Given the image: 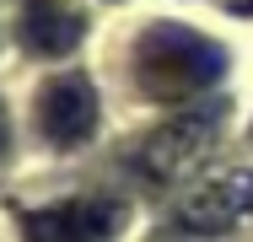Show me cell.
<instances>
[{
  "instance_id": "1",
  "label": "cell",
  "mask_w": 253,
  "mask_h": 242,
  "mask_svg": "<svg viewBox=\"0 0 253 242\" xmlns=\"http://www.w3.org/2000/svg\"><path fill=\"white\" fill-rule=\"evenodd\" d=\"M129 70H135V86L151 102H194L200 92H210L221 81L226 48L194 27L151 22L129 48Z\"/></svg>"
},
{
  "instance_id": "2",
  "label": "cell",
  "mask_w": 253,
  "mask_h": 242,
  "mask_svg": "<svg viewBox=\"0 0 253 242\" xmlns=\"http://www.w3.org/2000/svg\"><path fill=\"white\" fill-rule=\"evenodd\" d=\"M221 108H183V113H172L167 124H156L151 135L140 140V167L162 178V183H172V178H183V172H194L205 156H210V145L221 135Z\"/></svg>"
},
{
  "instance_id": "3",
  "label": "cell",
  "mask_w": 253,
  "mask_h": 242,
  "mask_svg": "<svg viewBox=\"0 0 253 242\" xmlns=\"http://www.w3.org/2000/svg\"><path fill=\"white\" fill-rule=\"evenodd\" d=\"M33 119H38V135L49 145H59V151L86 145L97 135V92H92V81L86 76H54L38 92Z\"/></svg>"
},
{
  "instance_id": "4",
  "label": "cell",
  "mask_w": 253,
  "mask_h": 242,
  "mask_svg": "<svg viewBox=\"0 0 253 242\" xmlns=\"http://www.w3.org/2000/svg\"><path fill=\"white\" fill-rule=\"evenodd\" d=\"M119 226H124L119 199H59V204H43V210L22 215L27 242H108Z\"/></svg>"
},
{
  "instance_id": "5",
  "label": "cell",
  "mask_w": 253,
  "mask_h": 242,
  "mask_svg": "<svg viewBox=\"0 0 253 242\" xmlns=\"http://www.w3.org/2000/svg\"><path fill=\"white\" fill-rule=\"evenodd\" d=\"M253 215V172H226V178H210L178 204V232H194V237H221L232 226H243Z\"/></svg>"
},
{
  "instance_id": "6",
  "label": "cell",
  "mask_w": 253,
  "mask_h": 242,
  "mask_svg": "<svg viewBox=\"0 0 253 242\" xmlns=\"http://www.w3.org/2000/svg\"><path fill=\"white\" fill-rule=\"evenodd\" d=\"M86 38V22L70 0H22L16 11V43L33 59H65Z\"/></svg>"
},
{
  "instance_id": "7",
  "label": "cell",
  "mask_w": 253,
  "mask_h": 242,
  "mask_svg": "<svg viewBox=\"0 0 253 242\" xmlns=\"http://www.w3.org/2000/svg\"><path fill=\"white\" fill-rule=\"evenodd\" d=\"M11 156V113H5V102H0V161Z\"/></svg>"
},
{
  "instance_id": "8",
  "label": "cell",
  "mask_w": 253,
  "mask_h": 242,
  "mask_svg": "<svg viewBox=\"0 0 253 242\" xmlns=\"http://www.w3.org/2000/svg\"><path fill=\"white\" fill-rule=\"evenodd\" d=\"M232 5H237V11H253V0H232Z\"/></svg>"
}]
</instances>
